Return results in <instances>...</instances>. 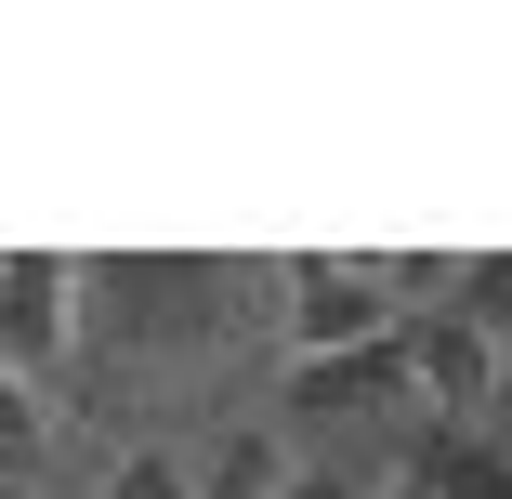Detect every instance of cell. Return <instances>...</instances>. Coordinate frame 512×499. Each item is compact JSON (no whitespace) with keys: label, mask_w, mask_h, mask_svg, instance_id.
<instances>
[{"label":"cell","mask_w":512,"mask_h":499,"mask_svg":"<svg viewBox=\"0 0 512 499\" xmlns=\"http://www.w3.org/2000/svg\"><path fill=\"white\" fill-rule=\"evenodd\" d=\"M368 342H407V289L381 263H302L289 276V355H368Z\"/></svg>","instance_id":"obj_1"},{"label":"cell","mask_w":512,"mask_h":499,"mask_svg":"<svg viewBox=\"0 0 512 499\" xmlns=\"http://www.w3.org/2000/svg\"><path fill=\"white\" fill-rule=\"evenodd\" d=\"M66 342H79V263L14 250V263H0V368L53 394L66 381Z\"/></svg>","instance_id":"obj_2"},{"label":"cell","mask_w":512,"mask_h":499,"mask_svg":"<svg viewBox=\"0 0 512 499\" xmlns=\"http://www.w3.org/2000/svg\"><path fill=\"white\" fill-rule=\"evenodd\" d=\"M407 381H421V408L460 434V421H486L499 408V394H512V368H499V342L447 303V316H421V329H407Z\"/></svg>","instance_id":"obj_3"},{"label":"cell","mask_w":512,"mask_h":499,"mask_svg":"<svg viewBox=\"0 0 512 499\" xmlns=\"http://www.w3.org/2000/svg\"><path fill=\"white\" fill-rule=\"evenodd\" d=\"M394 381H407V342H368V355H316V368H289V408H316V421H355V408H381Z\"/></svg>","instance_id":"obj_4"},{"label":"cell","mask_w":512,"mask_h":499,"mask_svg":"<svg viewBox=\"0 0 512 499\" xmlns=\"http://www.w3.org/2000/svg\"><path fill=\"white\" fill-rule=\"evenodd\" d=\"M289 486H302L289 421H250V434H224L211 460H197V499H289Z\"/></svg>","instance_id":"obj_5"},{"label":"cell","mask_w":512,"mask_h":499,"mask_svg":"<svg viewBox=\"0 0 512 499\" xmlns=\"http://www.w3.org/2000/svg\"><path fill=\"white\" fill-rule=\"evenodd\" d=\"M460 316H473V329L499 342V368H512V250H473V263H460Z\"/></svg>","instance_id":"obj_6"},{"label":"cell","mask_w":512,"mask_h":499,"mask_svg":"<svg viewBox=\"0 0 512 499\" xmlns=\"http://www.w3.org/2000/svg\"><path fill=\"white\" fill-rule=\"evenodd\" d=\"M92 499H197V460H171V447H132V460H106V486Z\"/></svg>","instance_id":"obj_7"},{"label":"cell","mask_w":512,"mask_h":499,"mask_svg":"<svg viewBox=\"0 0 512 499\" xmlns=\"http://www.w3.org/2000/svg\"><path fill=\"white\" fill-rule=\"evenodd\" d=\"M434 499H512V447H434Z\"/></svg>","instance_id":"obj_8"},{"label":"cell","mask_w":512,"mask_h":499,"mask_svg":"<svg viewBox=\"0 0 512 499\" xmlns=\"http://www.w3.org/2000/svg\"><path fill=\"white\" fill-rule=\"evenodd\" d=\"M289 499H381V486H355V473H302Z\"/></svg>","instance_id":"obj_9"},{"label":"cell","mask_w":512,"mask_h":499,"mask_svg":"<svg viewBox=\"0 0 512 499\" xmlns=\"http://www.w3.org/2000/svg\"><path fill=\"white\" fill-rule=\"evenodd\" d=\"M381 499H434V473H421V460H407V473H394V486H381Z\"/></svg>","instance_id":"obj_10"},{"label":"cell","mask_w":512,"mask_h":499,"mask_svg":"<svg viewBox=\"0 0 512 499\" xmlns=\"http://www.w3.org/2000/svg\"><path fill=\"white\" fill-rule=\"evenodd\" d=\"M0 499H40V486H27V460H0Z\"/></svg>","instance_id":"obj_11"}]
</instances>
